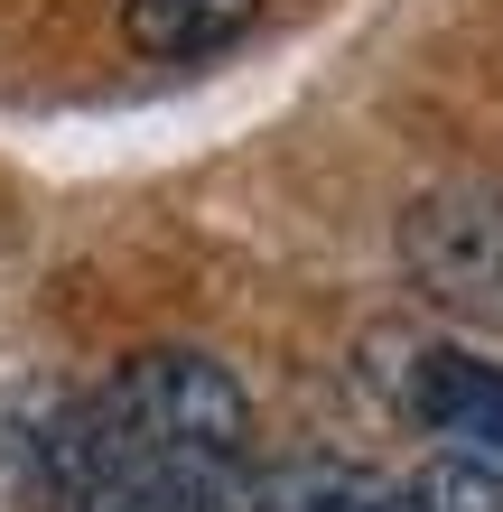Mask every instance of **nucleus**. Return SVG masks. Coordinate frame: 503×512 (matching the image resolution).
<instances>
[{
	"label": "nucleus",
	"instance_id": "nucleus-1",
	"mask_svg": "<svg viewBox=\"0 0 503 512\" xmlns=\"http://www.w3.org/2000/svg\"><path fill=\"white\" fill-rule=\"evenodd\" d=\"M19 457L56 512H243L252 401L215 354L159 345L112 364L94 391L38 401Z\"/></svg>",
	"mask_w": 503,
	"mask_h": 512
},
{
	"label": "nucleus",
	"instance_id": "nucleus-2",
	"mask_svg": "<svg viewBox=\"0 0 503 512\" xmlns=\"http://www.w3.org/2000/svg\"><path fill=\"white\" fill-rule=\"evenodd\" d=\"M401 261H410V280L438 289L448 308L503 317V196H485V187L420 196L401 215Z\"/></svg>",
	"mask_w": 503,
	"mask_h": 512
},
{
	"label": "nucleus",
	"instance_id": "nucleus-3",
	"mask_svg": "<svg viewBox=\"0 0 503 512\" xmlns=\"http://www.w3.org/2000/svg\"><path fill=\"white\" fill-rule=\"evenodd\" d=\"M401 410L429 438H448V457H476L503 475V364L466 345H420L401 364Z\"/></svg>",
	"mask_w": 503,
	"mask_h": 512
},
{
	"label": "nucleus",
	"instance_id": "nucleus-4",
	"mask_svg": "<svg viewBox=\"0 0 503 512\" xmlns=\"http://www.w3.org/2000/svg\"><path fill=\"white\" fill-rule=\"evenodd\" d=\"M243 512H420V503H410V485H392V475L308 457V466L252 475V503H243Z\"/></svg>",
	"mask_w": 503,
	"mask_h": 512
},
{
	"label": "nucleus",
	"instance_id": "nucleus-5",
	"mask_svg": "<svg viewBox=\"0 0 503 512\" xmlns=\"http://www.w3.org/2000/svg\"><path fill=\"white\" fill-rule=\"evenodd\" d=\"M252 19H261V0H122L131 47H150V56H215Z\"/></svg>",
	"mask_w": 503,
	"mask_h": 512
}]
</instances>
